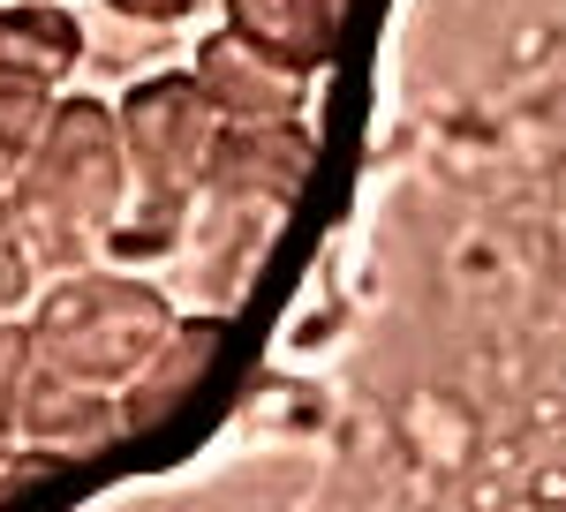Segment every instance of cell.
<instances>
[{
    "instance_id": "obj_7",
    "label": "cell",
    "mask_w": 566,
    "mask_h": 512,
    "mask_svg": "<svg viewBox=\"0 0 566 512\" xmlns=\"http://www.w3.org/2000/svg\"><path fill=\"white\" fill-rule=\"evenodd\" d=\"M219 340H227V324H219V317H175V332L151 346V362L114 392L122 429H159L167 415H181V399H189V392L205 384V370H212Z\"/></svg>"
},
{
    "instance_id": "obj_6",
    "label": "cell",
    "mask_w": 566,
    "mask_h": 512,
    "mask_svg": "<svg viewBox=\"0 0 566 512\" xmlns=\"http://www.w3.org/2000/svg\"><path fill=\"white\" fill-rule=\"evenodd\" d=\"M189 84L197 98L219 114V128H280V121H303V84L280 76L272 61H258L250 45H234L227 31L197 45L189 61Z\"/></svg>"
},
{
    "instance_id": "obj_5",
    "label": "cell",
    "mask_w": 566,
    "mask_h": 512,
    "mask_svg": "<svg viewBox=\"0 0 566 512\" xmlns=\"http://www.w3.org/2000/svg\"><path fill=\"white\" fill-rule=\"evenodd\" d=\"M340 23H348V0H227L219 31L250 45L258 61H272L280 76L310 84L340 53Z\"/></svg>"
},
{
    "instance_id": "obj_10",
    "label": "cell",
    "mask_w": 566,
    "mask_h": 512,
    "mask_svg": "<svg viewBox=\"0 0 566 512\" xmlns=\"http://www.w3.org/2000/svg\"><path fill=\"white\" fill-rule=\"evenodd\" d=\"M45 114H53V98H45V90L0 84V189L31 167V151H39V136H45Z\"/></svg>"
},
{
    "instance_id": "obj_9",
    "label": "cell",
    "mask_w": 566,
    "mask_h": 512,
    "mask_svg": "<svg viewBox=\"0 0 566 512\" xmlns=\"http://www.w3.org/2000/svg\"><path fill=\"white\" fill-rule=\"evenodd\" d=\"M84 61V23L61 0H0V84L53 90Z\"/></svg>"
},
{
    "instance_id": "obj_1",
    "label": "cell",
    "mask_w": 566,
    "mask_h": 512,
    "mask_svg": "<svg viewBox=\"0 0 566 512\" xmlns=\"http://www.w3.org/2000/svg\"><path fill=\"white\" fill-rule=\"evenodd\" d=\"M129 204V159H122V128L106 98H53L45 136L31 167L8 181V212L39 271L69 279L91 271L98 242L122 226Z\"/></svg>"
},
{
    "instance_id": "obj_2",
    "label": "cell",
    "mask_w": 566,
    "mask_h": 512,
    "mask_svg": "<svg viewBox=\"0 0 566 512\" xmlns=\"http://www.w3.org/2000/svg\"><path fill=\"white\" fill-rule=\"evenodd\" d=\"M23 324H31V346H39V370L91 384V392H122L151 362V346L175 332V301L151 279L91 264V271H69V279L39 287Z\"/></svg>"
},
{
    "instance_id": "obj_13",
    "label": "cell",
    "mask_w": 566,
    "mask_h": 512,
    "mask_svg": "<svg viewBox=\"0 0 566 512\" xmlns=\"http://www.w3.org/2000/svg\"><path fill=\"white\" fill-rule=\"evenodd\" d=\"M45 468H53V460H45V452H31V445H0V505H8V498H23Z\"/></svg>"
},
{
    "instance_id": "obj_4",
    "label": "cell",
    "mask_w": 566,
    "mask_h": 512,
    "mask_svg": "<svg viewBox=\"0 0 566 512\" xmlns=\"http://www.w3.org/2000/svg\"><path fill=\"white\" fill-rule=\"evenodd\" d=\"M317 167V136L303 121L280 128H219L212 159H205V242H227V234H264V218L280 204H295L303 173Z\"/></svg>"
},
{
    "instance_id": "obj_11",
    "label": "cell",
    "mask_w": 566,
    "mask_h": 512,
    "mask_svg": "<svg viewBox=\"0 0 566 512\" xmlns=\"http://www.w3.org/2000/svg\"><path fill=\"white\" fill-rule=\"evenodd\" d=\"M39 377V346H31V324H0V445H15V415H23V392Z\"/></svg>"
},
{
    "instance_id": "obj_3",
    "label": "cell",
    "mask_w": 566,
    "mask_h": 512,
    "mask_svg": "<svg viewBox=\"0 0 566 512\" xmlns=\"http://www.w3.org/2000/svg\"><path fill=\"white\" fill-rule=\"evenodd\" d=\"M114 128H122V159H129V204H122L129 226H114V234H122V249H167L205 189L219 114L197 98L189 76H144L114 106Z\"/></svg>"
},
{
    "instance_id": "obj_12",
    "label": "cell",
    "mask_w": 566,
    "mask_h": 512,
    "mask_svg": "<svg viewBox=\"0 0 566 512\" xmlns=\"http://www.w3.org/2000/svg\"><path fill=\"white\" fill-rule=\"evenodd\" d=\"M31 301H39V264H31V249H23L15 212H8V189H0V324L31 317Z\"/></svg>"
},
{
    "instance_id": "obj_14",
    "label": "cell",
    "mask_w": 566,
    "mask_h": 512,
    "mask_svg": "<svg viewBox=\"0 0 566 512\" xmlns=\"http://www.w3.org/2000/svg\"><path fill=\"white\" fill-rule=\"evenodd\" d=\"M114 15H129V23H181V15H197V0H106Z\"/></svg>"
},
{
    "instance_id": "obj_8",
    "label": "cell",
    "mask_w": 566,
    "mask_h": 512,
    "mask_svg": "<svg viewBox=\"0 0 566 512\" xmlns=\"http://www.w3.org/2000/svg\"><path fill=\"white\" fill-rule=\"evenodd\" d=\"M106 437H122L114 392L69 384V377H53V370L31 377L23 415H15V445H31V452H45V460H76V452H98Z\"/></svg>"
}]
</instances>
